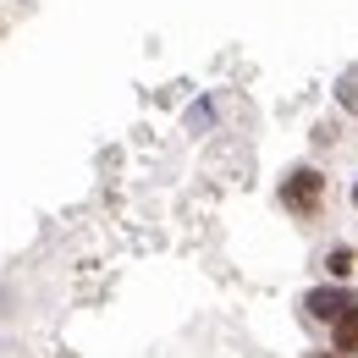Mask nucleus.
<instances>
[{
    "mask_svg": "<svg viewBox=\"0 0 358 358\" xmlns=\"http://www.w3.org/2000/svg\"><path fill=\"white\" fill-rule=\"evenodd\" d=\"M320 199H325V177H320L314 166H298L292 177L281 182V204H287L292 215H320Z\"/></svg>",
    "mask_w": 358,
    "mask_h": 358,
    "instance_id": "obj_1",
    "label": "nucleus"
},
{
    "mask_svg": "<svg viewBox=\"0 0 358 358\" xmlns=\"http://www.w3.org/2000/svg\"><path fill=\"white\" fill-rule=\"evenodd\" d=\"M358 298L348 292V287H314L309 298H303V309H309V320H320V325H336L342 314L353 309Z\"/></svg>",
    "mask_w": 358,
    "mask_h": 358,
    "instance_id": "obj_2",
    "label": "nucleus"
},
{
    "mask_svg": "<svg viewBox=\"0 0 358 358\" xmlns=\"http://www.w3.org/2000/svg\"><path fill=\"white\" fill-rule=\"evenodd\" d=\"M331 342H336V353H348V358L358 353V303H353L348 314H342L336 325H331Z\"/></svg>",
    "mask_w": 358,
    "mask_h": 358,
    "instance_id": "obj_3",
    "label": "nucleus"
},
{
    "mask_svg": "<svg viewBox=\"0 0 358 358\" xmlns=\"http://www.w3.org/2000/svg\"><path fill=\"white\" fill-rule=\"evenodd\" d=\"M325 270H331L336 281H348V275H353V248H331V254H325Z\"/></svg>",
    "mask_w": 358,
    "mask_h": 358,
    "instance_id": "obj_4",
    "label": "nucleus"
},
{
    "mask_svg": "<svg viewBox=\"0 0 358 358\" xmlns=\"http://www.w3.org/2000/svg\"><path fill=\"white\" fill-rule=\"evenodd\" d=\"M309 358H348V353H309Z\"/></svg>",
    "mask_w": 358,
    "mask_h": 358,
    "instance_id": "obj_5",
    "label": "nucleus"
},
{
    "mask_svg": "<svg viewBox=\"0 0 358 358\" xmlns=\"http://www.w3.org/2000/svg\"><path fill=\"white\" fill-rule=\"evenodd\" d=\"M353 204H358V187H353Z\"/></svg>",
    "mask_w": 358,
    "mask_h": 358,
    "instance_id": "obj_6",
    "label": "nucleus"
}]
</instances>
